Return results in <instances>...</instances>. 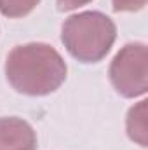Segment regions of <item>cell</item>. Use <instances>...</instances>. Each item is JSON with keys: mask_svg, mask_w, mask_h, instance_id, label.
<instances>
[{"mask_svg": "<svg viewBox=\"0 0 148 150\" xmlns=\"http://www.w3.org/2000/svg\"><path fill=\"white\" fill-rule=\"evenodd\" d=\"M40 0H0V12L7 18H23L30 14Z\"/></svg>", "mask_w": 148, "mask_h": 150, "instance_id": "cell-6", "label": "cell"}, {"mask_svg": "<svg viewBox=\"0 0 148 150\" xmlns=\"http://www.w3.org/2000/svg\"><path fill=\"white\" fill-rule=\"evenodd\" d=\"M5 77L21 94L45 96L66 79V63L61 54L42 42L14 47L5 59Z\"/></svg>", "mask_w": 148, "mask_h": 150, "instance_id": "cell-1", "label": "cell"}, {"mask_svg": "<svg viewBox=\"0 0 148 150\" xmlns=\"http://www.w3.org/2000/svg\"><path fill=\"white\" fill-rule=\"evenodd\" d=\"M117 38V26L98 11H85L70 16L61 28V40L66 51L82 63H98Z\"/></svg>", "mask_w": 148, "mask_h": 150, "instance_id": "cell-2", "label": "cell"}, {"mask_svg": "<svg viewBox=\"0 0 148 150\" xmlns=\"http://www.w3.org/2000/svg\"><path fill=\"white\" fill-rule=\"evenodd\" d=\"M148 0H111L115 12H134L141 11L147 5Z\"/></svg>", "mask_w": 148, "mask_h": 150, "instance_id": "cell-7", "label": "cell"}, {"mask_svg": "<svg viewBox=\"0 0 148 150\" xmlns=\"http://www.w3.org/2000/svg\"><path fill=\"white\" fill-rule=\"evenodd\" d=\"M127 136L140 147L148 145V101L141 100L129 108L125 119Z\"/></svg>", "mask_w": 148, "mask_h": 150, "instance_id": "cell-5", "label": "cell"}, {"mask_svg": "<svg viewBox=\"0 0 148 150\" xmlns=\"http://www.w3.org/2000/svg\"><path fill=\"white\" fill-rule=\"evenodd\" d=\"M110 82L124 98L143 96L148 89V51L143 42L124 45L110 65Z\"/></svg>", "mask_w": 148, "mask_h": 150, "instance_id": "cell-3", "label": "cell"}, {"mask_svg": "<svg viewBox=\"0 0 148 150\" xmlns=\"http://www.w3.org/2000/svg\"><path fill=\"white\" fill-rule=\"evenodd\" d=\"M58 2V9L59 11H73V9H78L92 0H56Z\"/></svg>", "mask_w": 148, "mask_h": 150, "instance_id": "cell-8", "label": "cell"}, {"mask_svg": "<svg viewBox=\"0 0 148 150\" xmlns=\"http://www.w3.org/2000/svg\"><path fill=\"white\" fill-rule=\"evenodd\" d=\"M0 150H37V134L33 127L19 117H2Z\"/></svg>", "mask_w": 148, "mask_h": 150, "instance_id": "cell-4", "label": "cell"}]
</instances>
